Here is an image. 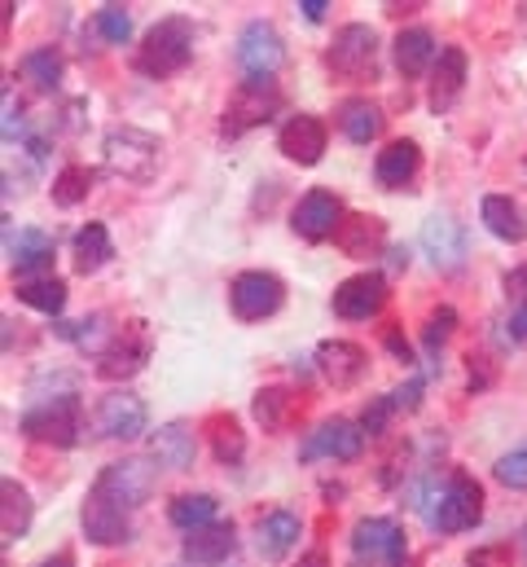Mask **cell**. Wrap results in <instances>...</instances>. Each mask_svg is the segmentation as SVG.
<instances>
[{"mask_svg":"<svg viewBox=\"0 0 527 567\" xmlns=\"http://www.w3.org/2000/svg\"><path fill=\"white\" fill-rule=\"evenodd\" d=\"M417 511L426 515V524L435 533H466L484 519V488L475 484V475L466 471H448L444 484L435 480L431 493H422Z\"/></svg>","mask_w":527,"mask_h":567,"instance_id":"1","label":"cell"},{"mask_svg":"<svg viewBox=\"0 0 527 567\" xmlns=\"http://www.w3.org/2000/svg\"><path fill=\"white\" fill-rule=\"evenodd\" d=\"M194 58V22L189 18H163L145 31V40L136 44L132 66L149 80H167L176 71H185Z\"/></svg>","mask_w":527,"mask_h":567,"instance_id":"2","label":"cell"},{"mask_svg":"<svg viewBox=\"0 0 527 567\" xmlns=\"http://www.w3.org/2000/svg\"><path fill=\"white\" fill-rule=\"evenodd\" d=\"M18 426H22V435H31V440H40V444L71 449V444L80 440V431H84V405H80L75 392H66V396H53V401L31 405V410L18 419Z\"/></svg>","mask_w":527,"mask_h":567,"instance_id":"3","label":"cell"},{"mask_svg":"<svg viewBox=\"0 0 527 567\" xmlns=\"http://www.w3.org/2000/svg\"><path fill=\"white\" fill-rule=\"evenodd\" d=\"M330 71L348 84H365L379 71V35L370 22H348L330 44Z\"/></svg>","mask_w":527,"mask_h":567,"instance_id":"4","label":"cell"},{"mask_svg":"<svg viewBox=\"0 0 527 567\" xmlns=\"http://www.w3.org/2000/svg\"><path fill=\"white\" fill-rule=\"evenodd\" d=\"M158 137L141 133V128H111L106 142H102V154H106V167L124 181H136L145 185L154 172H158Z\"/></svg>","mask_w":527,"mask_h":567,"instance_id":"5","label":"cell"},{"mask_svg":"<svg viewBox=\"0 0 527 567\" xmlns=\"http://www.w3.org/2000/svg\"><path fill=\"white\" fill-rule=\"evenodd\" d=\"M277 106H281V93H277L272 80H242L234 89L229 106H225V124L220 128H225V137H242V133L268 124Z\"/></svg>","mask_w":527,"mask_h":567,"instance_id":"6","label":"cell"},{"mask_svg":"<svg viewBox=\"0 0 527 567\" xmlns=\"http://www.w3.org/2000/svg\"><path fill=\"white\" fill-rule=\"evenodd\" d=\"M352 550L356 559L370 567H409V546H404V528L395 519H361L352 533Z\"/></svg>","mask_w":527,"mask_h":567,"instance_id":"7","label":"cell"},{"mask_svg":"<svg viewBox=\"0 0 527 567\" xmlns=\"http://www.w3.org/2000/svg\"><path fill=\"white\" fill-rule=\"evenodd\" d=\"M93 493H102V497H106V502H115L120 511H136V506L154 493V466H149L145 457L111 462V466L97 475Z\"/></svg>","mask_w":527,"mask_h":567,"instance_id":"8","label":"cell"},{"mask_svg":"<svg viewBox=\"0 0 527 567\" xmlns=\"http://www.w3.org/2000/svg\"><path fill=\"white\" fill-rule=\"evenodd\" d=\"M281 299H286L281 278L277 274H264V269H247V274H238L234 286H229V308H234L238 321H264V317H272L281 308Z\"/></svg>","mask_w":527,"mask_h":567,"instance_id":"9","label":"cell"},{"mask_svg":"<svg viewBox=\"0 0 527 567\" xmlns=\"http://www.w3.org/2000/svg\"><path fill=\"white\" fill-rule=\"evenodd\" d=\"M149 361V334H145V321H128L120 334H111V343L97 352V374L120 383L132 379L141 365Z\"/></svg>","mask_w":527,"mask_h":567,"instance_id":"10","label":"cell"},{"mask_svg":"<svg viewBox=\"0 0 527 567\" xmlns=\"http://www.w3.org/2000/svg\"><path fill=\"white\" fill-rule=\"evenodd\" d=\"M281 58H286V49H281V35H277L272 22L256 18V22L242 27V35H238V66H242L247 80H272Z\"/></svg>","mask_w":527,"mask_h":567,"instance_id":"11","label":"cell"},{"mask_svg":"<svg viewBox=\"0 0 527 567\" xmlns=\"http://www.w3.org/2000/svg\"><path fill=\"white\" fill-rule=\"evenodd\" d=\"M339 225H343V203L334 194H326V189L303 194L294 203V212H290V229L299 238H308V243H321V238L339 234Z\"/></svg>","mask_w":527,"mask_h":567,"instance_id":"12","label":"cell"},{"mask_svg":"<svg viewBox=\"0 0 527 567\" xmlns=\"http://www.w3.org/2000/svg\"><path fill=\"white\" fill-rule=\"evenodd\" d=\"M365 449V431L348 419H334V423H321L317 431H308V440L299 444V457L312 462V457H334V462H352L361 457Z\"/></svg>","mask_w":527,"mask_h":567,"instance_id":"13","label":"cell"},{"mask_svg":"<svg viewBox=\"0 0 527 567\" xmlns=\"http://www.w3.org/2000/svg\"><path fill=\"white\" fill-rule=\"evenodd\" d=\"M330 303H334V317H343V321H370L388 303V282L379 274H356V278L339 282Z\"/></svg>","mask_w":527,"mask_h":567,"instance_id":"14","label":"cell"},{"mask_svg":"<svg viewBox=\"0 0 527 567\" xmlns=\"http://www.w3.org/2000/svg\"><path fill=\"white\" fill-rule=\"evenodd\" d=\"M422 251L431 256V265H435V269L453 274V269H462V265H466L471 243H466V229H462L453 216H431V220L422 225Z\"/></svg>","mask_w":527,"mask_h":567,"instance_id":"15","label":"cell"},{"mask_svg":"<svg viewBox=\"0 0 527 567\" xmlns=\"http://www.w3.org/2000/svg\"><path fill=\"white\" fill-rule=\"evenodd\" d=\"M317 370L326 374V383H330V388L348 392V388H356V383L365 379L370 357H365V348H361V343H348V339H326V343L317 348Z\"/></svg>","mask_w":527,"mask_h":567,"instance_id":"16","label":"cell"},{"mask_svg":"<svg viewBox=\"0 0 527 567\" xmlns=\"http://www.w3.org/2000/svg\"><path fill=\"white\" fill-rule=\"evenodd\" d=\"M4 251H9V265L22 282L31 278H49L44 269L53 265V238L44 229H4Z\"/></svg>","mask_w":527,"mask_h":567,"instance_id":"17","label":"cell"},{"mask_svg":"<svg viewBox=\"0 0 527 567\" xmlns=\"http://www.w3.org/2000/svg\"><path fill=\"white\" fill-rule=\"evenodd\" d=\"M145 401L132 392H111L97 405V435L102 440H136L145 431Z\"/></svg>","mask_w":527,"mask_h":567,"instance_id":"18","label":"cell"},{"mask_svg":"<svg viewBox=\"0 0 527 567\" xmlns=\"http://www.w3.org/2000/svg\"><path fill=\"white\" fill-rule=\"evenodd\" d=\"M326 142H330V133H326V124H321L317 115H294V120H286V124H281L277 150H281L290 163L312 167V163H321Z\"/></svg>","mask_w":527,"mask_h":567,"instance_id":"19","label":"cell"},{"mask_svg":"<svg viewBox=\"0 0 527 567\" xmlns=\"http://www.w3.org/2000/svg\"><path fill=\"white\" fill-rule=\"evenodd\" d=\"M80 524H84V537L97 542V546H120V542L132 537L128 511H120V506L106 502L102 493H89V502H84V511H80Z\"/></svg>","mask_w":527,"mask_h":567,"instance_id":"20","label":"cell"},{"mask_svg":"<svg viewBox=\"0 0 527 567\" xmlns=\"http://www.w3.org/2000/svg\"><path fill=\"white\" fill-rule=\"evenodd\" d=\"M462 89H466V53H462L457 44H448V49L440 53L435 71H431V111H435V115H448V111L457 106Z\"/></svg>","mask_w":527,"mask_h":567,"instance_id":"21","label":"cell"},{"mask_svg":"<svg viewBox=\"0 0 527 567\" xmlns=\"http://www.w3.org/2000/svg\"><path fill=\"white\" fill-rule=\"evenodd\" d=\"M440 53H444V49L435 44V35H431L426 27H409V31L395 35V66H400L404 80H417V75L435 71Z\"/></svg>","mask_w":527,"mask_h":567,"instance_id":"22","label":"cell"},{"mask_svg":"<svg viewBox=\"0 0 527 567\" xmlns=\"http://www.w3.org/2000/svg\"><path fill=\"white\" fill-rule=\"evenodd\" d=\"M334 243H339L343 256H352V260H370V256H379V251L388 247V225H383L379 216H343Z\"/></svg>","mask_w":527,"mask_h":567,"instance_id":"23","label":"cell"},{"mask_svg":"<svg viewBox=\"0 0 527 567\" xmlns=\"http://www.w3.org/2000/svg\"><path fill=\"white\" fill-rule=\"evenodd\" d=\"M234 550H238L234 524H211V528H198V533H189V537H185V546H180L185 564H194V567L225 564Z\"/></svg>","mask_w":527,"mask_h":567,"instance_id":"24","label":"cell"},{"mask_svg":"<svg viewBox=\"0 0 527 567\" xmlns=\"http://www.w3.org/2000/svg\"><path fill=\"white\" fill-rule=\"evenodd\" d=\"M149 453H154V462L167 466V471H189L198 444H194V431L185 423H167L149 435Z\"/></svg>","mask_w":527,"mask_h":567,"instance_id":"25","label":"cell"},{"mask_svg":"<svg viewBox=\"0 0 527 567\" xmlns=\"http://www.w3.org/2000/svg\"><path fill=\"white\" fill-rule=\"evenodd\" d=\"M417 167H422V150L413 142H392L374 158V176H379L383 189H404L417 176Z\"/></svg>","mask_w":527,"mask_h":567,"instance_id":"26","label":"cell"},{"mask_svg":"<svg viewBox=\"0 0 527 567\" xmlns=\"http://www.w3.org/2000/svg\"><path fill=\"white\" fill-rule=\"evenodd\" d=\"M479 216H484L488 234H497L502 243H524L527 238L524 207H519L515 198H506V194H488L484 207H479Z\"/></svg>","mask_w":527,"mask_h":567,"instance_id":"27","label":"cell"},{"mask_svg":"<svg viewBox=\"0 0 527 567\" xmlns=\"http://www.w3.org/2000/svg\"><path fill=\"white\" fill-rule=\"evenodd\" d=\"M299 533H303V524L290 515V511H272V515H264L260 519V555L268 564H277V559H286L290 550H294V542H299Z\"/></svg>","mask_w":527,"mask_h":567,"instance_id":"28","label":"cell"},{"mask_svg":"<svg viewBox=\"0 0 527 567\" xmlns=\"http://www.w3.org/2000/svg\"><path fill=\"white\" fill-rule=\"evenodd\" d=\"M339 128H343L348 142L370 145L379 133H383V111H379L370 97H352V102L339 106Z\"/></svg>","mask_w":527,"mask_h":567,"instance_id":"29","label":"cell"},{"mask_svg":"<svg viewBox=\"0 0 527 567\" xmlns=\"http://www.w3.org/2000/svg\"><path fill=\"white\" fill-rule=\"evenodd\" d=\"M0 533H4V546L9 542H18V537H27V528H31V515H35V506H31V497H27V488L18 484V480H4L0 484Z\"/></svg>","mask_w":527,"mask_h":567,"instance_id":"30","label":"cell"},{"mask_svg":"<svg viewBox=\"0 0 527 567\" xmlns=\"http://www.w3.org/2000/svg\"><path fill=\"white\" fill-rule=\"evenodd\" d=\"M207 440H211V453L220 466H238L247 457V435L234 414H211L207 419Z\"/></svg>","mask_w":527,"mask_h":567,"instance_id":"31","label":"cell"},{"mask_svg":"<svg viewBox=\"0 0 527 567\" xmlns=\"http://www.w3.org/2000/svg\"><path fill=\"white\" fill-rule=\"evenodd\" d=\"M251 410H256V419L264 423V431H286V426L299 419L303 401L294 392H286V388H264Z\"/></svg>","mask_w":527,"mask_h":567,"instance_id":"32","label":"cell"},{"mask_svg":"<svg viewBox=\"0 0 527 567\" xmlns=\"http://www.w3.org/2000/svg\"><path fill=\"white\" fill-rule=\"evenodd\" d=\"M111 256H115V243H111L106 225H84V229L75 234V269H80V274H97Z\"/></svg>","mask_w":527,"mask_h":567,"instance_id":"33","label":"cell"},{"mask_svg":"<svg viewBox=\"0 0 527 567\" xmlns=\"http://www.w3.org/2000/svg\"><path fill=\"white\" fill-rule=\"evenodd\" d=\"M18 71H22V80H27L35 93H53V89L62 84V53H58V49H31Z\"/></svg>","mask_w":527,"mask_h":567,"instance_id":"34","label":"cell"},{"mask_svg":"<svg viewBox=\"0 0 527 567\" xmlns=\"http://www.w3.org/2000/svg\"><path fill=\"white\" fill-rule=\"evenodd\" d=\"M172 524L185 528V533H198V528H211L216 524V497L211 493H185L172 502Z\"/></svg>","mask_w":527,"mask_h":567,"instance_id":"35","label":"cell"},{"mask_svg":"<svg viewBox=\"0 0 527 567\" xmlns=\"http://www.w3.org/2000/svg\"><path fill=\"white\" fill-rule=\"evenodd\" d=\"M18 299L27 303V308H35V312H62V303H66V282L62 278H31V282H18Z\"/></svg>","mask_w":527,"mask_h":567,"instance_id":"36","label":"cell"},{"mask_svg":"<svg viewBox=\"0 0 527 567\" xmlns=\"http://www.w3.org/2000/svg\"><path fill=\"white\" fill-rule=\"evenodd\" d=\"M89 189H93V172H89V167H62V172L53 176V203H58V207L84 203Z\"/></svg>","mask_w":527,"mask_h":567,"instance_id":"37","label":"cell"},{"mask_svg":"<svg viewBox=\"0 0 527 567\" xmlns=\"http://www.w3.org/2000/svg\"><path fill=\"white\" fill-rule=\"evenodd\" d=\"M93 31L102 35V40H111V44H128L132 35V18L124 4H102L97 13H93Z\"/></svg>","mask_w":527,"mask_h":567,"instance_id":"38","label":"cell"},{"mask_svg":"<svg viewBox=\"0 0 527 567\" xmlns=\"http://www.w3.org/2000/svg\"><path fill=\"white\" fill-rule=\"evenodd\" d=\"M497 480L506 484V488H515V493H527V444L519 449H510L506 457H497Z\"/></svg>","mask_w":527,"mask_h":567,"instance_id":"39","label":"cell"},{"mask_svg":"<svg viewBox=\"0 0 527 567\" xmlns=\"http://www.w3.org/2000/svg\"><path fill=\"white\" fill-rule=\"evenodd\" d=\"M453 326H457V312H453V308L431 312V321H426V348H431V352H435V348H444V343H448V334H453Z\"/></svg>","mask_w":527,"mask_h":567,"instance_id":"40","label":"cell"},{"mask_svg":"<svg viewBox=\"0 0 527 567\" xmlns=\"http://www.w3.org/2000/svg\"><path fill=\"white\" fill-rule=\"evenodd\" d=\"M392 414H395L392 396H383V401H374V405H370V410H365V419H361V426H365V431H370V435H379V431H383V423H388V419H392Z\"/></svg>","mask_w":527,"mask_h":567,"instance_id":"41","label":"cell"},{"mask_svg":"<svg viewBox=\"0 0 527 567\" xmlns=\"http://www.w3.org/2000/svg\"><path fill=\"white\" fill-rule=\"evenodd\" d=\"M417 396H422V379H409L404 388L392 392V405L395 410H417Z\"/></svg>","mask_w":527,"mask_h":567,"instance_id":"42","label":"cell"},{"mask_svg":"<svg viewBox=\"0 0 527 567\" xmlns=\"http://www.w3.org/2000/svg\"><path fill=\"white\" fill-rule=\"evenodd\" d=\"M510 343H527V303H519L515 312H510Z\"/></svg>","mask_w":527,"mask_h":567,"instance_id":"43","label":"cell"},{"mask_svg":"<svg viewBox=\"0 0 527 567\" xmlns=\"http://www.w3.org/2000/svg\"><path fill=\"white\" fill-rule=\"evenodd\" d=\"M299 9H303V18H312V22H321L330 4H326V0H299Z\"/></svg>","mask_w":527,"mask_h":567,"instance_id":"44","label":"cell"},{"mask_svg":"<svg viewBox=\"0 0 527 567\" xmlns=\"http://www.w3.org/2000/svg\"><path fill=\"white\" fill-rule=\"evenodd\" d=\"M506 290H527V265H519V269L506 278Z\"/></svg>","mask_w":527,"mask_h":567,"instance_id":"45","label":"cell"},{"mask_svg":"<svg viewBox=\"0 0 527 567\" xmlns=\"http://www.w3.org/2000/svg\"><path fill=\"white\" fill-rule=\"evenodd\" d=\"M299 567H326V550H312V555H303Z\"/></svg>","mask_w":527,"mask_h":567,"instance_id":"46","label":"cell"},{"mask_svg":"<svg viewBox=\"0 0 527 567\" xmlns=\"http://www.w3.org/2000/svg\"><path fill=\"white\" fill-rule=\"evenodd\" d=\"M40 567H71V559H62V555H58V559H49V564H40Z\"/></svg>","mask_w":527,"mask_h":567,"instance_id":"47","label":"cell"},{"mask_svg":"<svg viewBox=\"0 0 527 567\" xmlns=\"http://www.w3.org/2000/svg\"><path fill=\"white\" fill-rule=\"evenodd\" d=\"M524 542H527V533H524Z\"/></svg>","mask_w":527,"mask_h":567,"instance_id":"48","label":"cell"}]
</instances>
